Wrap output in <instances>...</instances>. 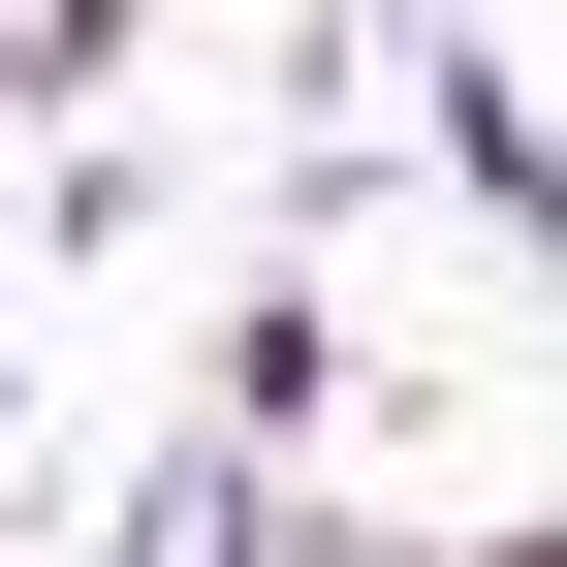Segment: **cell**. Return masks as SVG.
<instances>
[{
  "label": "cell",
  "instance_id": "1",
  "mask_svg": "<svg viewBox=\"0 0 567 567\" xmlns=\"http://www.w3.org/2000/svg\"><path fill=\"white\" fill-rule=\"evenodd\" d=\"M347 379H379V347H347V284L284 252V284H221V347H189V442H221V473H316Z\"/></svg>",
  "mask_w": 567,
  "mask_h": 567
},
{
  "label": "cell",
  "instance_id": "2",
  "mask_svg": "<svg viewBox=\"0 0 567 567\" xmlns=\"http://www.w3.org/2000/svg\"><path fill=\"white\" fill-rule=\"evenodd\" d=\"M442 189H473V221L536 252V32H505V0H473V32H442Z\"/></svg>",
  "mask_w": 567,
  "mask_h": 567
},
{
  "label": "cell",
  "instance_id": "3",
  "mask_svg": "<svg viewBox=\"0 0 567 567\" xmlns=\"http://www.w3.org/2000/svg\"><path fill=\"white\" fill-rule=\"evenodd\" d=\"M0 252H32V158H0Z\"/></svg>",
  "mask_w": 567,
  "mask_h": 567
},
{
  "label": "cell",
  "instance_id": "4",
  "mask_svg": "<svg viewBox=\"0 0 567 567\" xmlns=\"http://www.w3.org/2000/svg\"><path fill=\"white\" fill-rule=\"evenodd\" d=\"M0 410H32V347H0Z\"/></svg>",
  "mask_w": 567,
  "mask_h": 567
}]
</instances>
